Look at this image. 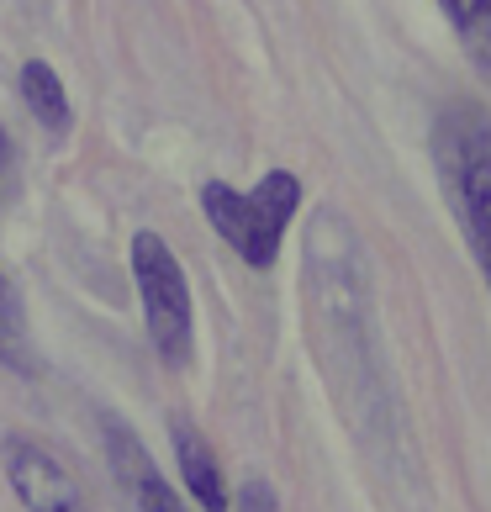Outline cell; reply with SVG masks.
<instances>
[{
  "mask_svg": "<svg viewBox=\"0 0 491 512\" xmlns=\"http://www.w3.org/2000/svg\"><path fill=\"white\" fill-rule=\"evenodd\" d=\"M433 164L449 212L491 286V111L476 101H449L433 122Z\"/></svg>",
  "mask_w": 491,
  "mask_h": 512,
  "instance_id": "cell-1",
  "label": "cell"
},
{
  "mask_svg": "<svg viewBox=\"0 0 491 512\" xmlns=\"http://www.w3.org/2000/svg\"><path fill=\"white\" fill-rule=\"evenodd\" d=\"M296 206H301V175H291V169L259 175L254 191H238L228 180L201 185V212L212 222V233L228 243L243 264H254V270H270L280 259L286 233L296 222Z\"/></svg>",
  "mask_w": 491,
  "mask_h": 512,
  "instance_id": "cell-2",
  "label": "cell"
},
{
  "mask_svg": "<svg viewBox=\"0 0 491 512\" xmlns=\"http://www.w3.org/2000/svg\"><path fill=\"white\" fill-rule=\"evenodd\" d=\"M132 280H138V296H143V322H148V338L164 365H191V344H196V301H191V280H185V264L175 259V249L159 238V233H132Z\"/></svg>",
  "mask_w": 491,
  "mask_h": 512,
  "instance_id": "cell-3",
  "label": "cell"
},
{
  "mask_svg": "<svg viewBox=\"0 0 491 512\" xmlns=\"http://www.w3.org/2000/svg\"><path fill=\"white\" fill-rule=\"evenodd\" d=\"M6 476H11V491L22 497L27 512H85V497L74 486V476L43 444L22 439V433L6 439Z\"/></svg>",
  "mask_w": 491,
  "mask_h": 512,
  "instance_id": "cell-4",
  "label": "cell"
},
{
  "mask_svg": "<svg viewBox=\"0 0 491 512\" xmlns=\"http://www.w3.org/2000/svg\"><path fill=\"white\" fill-rule=\"evenodd\" d=\"M106 460H111V470H117V481L127 486V497L138 512H191L180 502V491L159 476V465L143 449V439L132 428H122L117 417H106Z\"/></svg>",
  "mask_w": 491,
  "mask_h": 512,
  "instance_id": "cell-5",
  "label": "cell"
},
{
  "mask_svg": "<svg viewBox=\"0 0 491 512\" xmlns=\"http://www.w3.org/2000/svg\"><path fill=\"white\" fill-rule=\"evenodd\" d=\"M175 460H180L185 491L196 497L201 512H228L233 507V491H228V481H222L217 454H212V444H206L191 423H175Z\"/></svg>",
  "mask_w": 491,
  "mask_h": 512,
  "instance_id": "cell-6",
  "label": "cell"
},
{
  "mask_svg": "<svg viewBox=\"0 0 491 512\" xmlns=\"http://www.w3.org/2000/svg\"><path fill=\"white\" fill-rule=\"evenodd\" d=\"M22 101L32 111V122L43 127V132H53V138H64V132L74 127L64 80H59V69H53V64H43V59H27L22 64Z\"/></svg>",
  "mask_w": 491,
  "mask_h": 512,
  "instance_id": "cell-7",
  "label": "cell"
},
{
  "mask_svg": "<svg viewBox=\"0 0 491 512\" xmlns=\"http://www.w3.org/2000/svg\"><path fill=\"white\" fill-rule=\"evenodd\" d=\"M439 6H444V22L465 43V53L476 59V69L491 80V0H439Z\"/></svg>",
  "mask_w": 491,
  "mask_h": 512,
  "instance_id": "cell-8",
  "label": "cell"
},
{
  "mask_svg": "<svg viewBox=\"0 0 491 512\" xmlns=\"http://www.w3.org/2000/svg\"><path fill=\"white\" fill-rule=\"evenodd\" d=\"M0 365L16 370V375H37L32 338H27V317H22V301H16V291H11L6 275H0Z\"/></svg>",
  "mask_w": 491,
  "mask_h": 512,
  "instance_id": "cell-9",
  "label": "cell"
},
{
  "mask_svg": "<svg viewBox=\"0 0 491 512\" xmlns=\"http://www.w3.org/2000/svg\"><path fill=\"white\" fill-rule=\"evenodd\" d=\"M238 512H275V486L264 476H249L238 486Z\"/></svg>",
  "mask_w": 491,
  "mask_h": 512,
  "instance_id": "cell-10",
  "label": "cell"
},
{
  "mask_svg": "<svg viewBox=\"0 0 491 512\" xmlns=\"http://www.w3.org/2000/svg\"><path fill=\"white\" fill-rule=\"evenodd\" d=\"M0 164H6V132H0Z\"/></svg>",
  "mask_w": 491,
  "mask_h": 512,
  "instance_id": "cell-11",
  "label": "cell"
}]
</instances>
